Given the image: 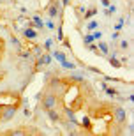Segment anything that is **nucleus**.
Masks as SVG:
<instances>
[{
  "label": "nucleus",
  "mask_w": 134,
  "mask_h": 136,
  "mask_svg": "<svg viewBox=\"0 0 134 136\" xmlns=\"http://www.w3.org/2000/svg\"><path fill=\"white\" fill-rule=\"evenodd\" d=\"M95 27H97V23H95V21H92V23H88V28H95Z\"/></svg>",
  "instance_id": "ddd939ff"
},
{
  "label": "nucleus",
  "mask_w": 134,
  "mask_h": 136,
  "mask_svg": "<svg viewBox=\"0 0 134 136\" xmlns=\"http://www.w3.org/2000/svg\"><path fill=\"white\" fill-rule=\"evenodd\" d=\"M101 4H102L104 7H108V5H109V0H101Z\"/></svg>",
  "instance_id": "4468645a"
},
{
  "label": "nucleus",
  "mask_w": 134,
  "mask_h": 136,
  "mask_svg": "<svg viewBox=\"0 0 134 136\" xmlns=\"http://www.w3.org/2000/svg\"><path fill=\"white\" fill-rule=\"evenodd\" d=\"M99 49L106 55V53H108V44H106V42H101V44H99Z\"/></svg>",
  "instance_id": "423d86ee"
},
{
  "label": "nucleus",
  "mask_w": 134,
  "mask_h": 136,
  "mask_svg": "<svg viewBox=\"0 0 134 136\" xmlns=\"http://www.w3.org/2000/svg\"><path fill=\"white\" fill-rule=\"evenodd\" d=\"M51 44H53V41H51V39H46V42H44V48L49 49V48H51Z\"/></svg>",
  "instance_id": "1a4fd4ad"
},
{
  "label": "nucleus",
  "mask_w": 134,
  "mask_h": 136,
  "mask_svg": "<svg viewBox=\"0 0 134 136\" xmlns=\"http://www.w3.org/2000/svg\"><path fill=\"white\" fill-rule=\"evenodd\" d=\"M116 120H118V122H124V120H125V111L122 110V108L116 110Z\"/></svg>",
  "instance_id": "20e7f679"
},
{
  "label": "nucleus",
  "mask_w": 134,
  "mask_h": 136,
  "mask_svg": "<svg viewBox=\"0 0 134 136\" xmlns=\"http://www.w3.org/2000/svg\"><path fill=\"white\" fill-rule=\"evenodd\" d=\"M25 37H28V39H35L37 37V32L34 28H27L25 30Z\"/></svg>",
  "instance_id": "7ed1b4c3"
},
{
  "label": "nucleus",
  "mask_w": 134,
  "mask_h": 136,
  "mask_svg": "<svg viewBox=\"0 0 134 136\" xmlns=\"http://www.w3.org/2000/svg\"><path fill=\"white\" fill-rule=\"evenodd\" d=\"M55 58H57L58 62H62V60H65V55L60 53V51H55Z\"/></svg>",
  "instance_id": "39448f33"
},
{
  "label": "nucleus",
  "mask_w": 134,
  "mask_h": 136,
  "mask_svg": "<svg viewBox=\"0 0 134 136\" xmlns=\"http://www.w3.org/2000/svg\"><path fill=\"white\" fill-rule=\"evenodd\" d=\"M92 41H94V35H85V42L86 44H92Z\"/></svg>",
  "instance_id": "9d476101"
},
{
  "label": "nucleus",
  "mask_w": 134,
  "mask_h": 136,
  "mask_svg": "<svg viewBox=\"0 0 134 136\" xmlns=\"http://www.w3.org/2000/svg\"><path fill=\"white\" fill-rule=\"evenodd\" d=\"M16 111H18V104H14V106H4V104H2L0 118H2V120H11L12 117L16 115Z\"/></svg>",
  "instance_id": "f257e3e1"
},
{
  "label": "nucleus",
  "mask_w": 134,
  "mask_h": 136,
  "mask_svg": "<svg viewBox=\"0 0 134 136\" xmlns=\"http://www.w3.org/2000/svg\"><path fill=\"white\" fill-rule=\"evenodd\" d=\"M34 21H35V25H37V28H42V21L39 19V16H34Z\"/></svg>",
  "instance_id": "6e6552de"
},
{
  "label": "nucleus",
  "mask_w": 134,
  "mask_h": 136,
  "mask_svg": "<svg viewBox=\"0 0 134 136\" xmlns=\"http://www.w3.org/2000/svg\"><path fill=\"white\" fill-rule=\"evenodd\" d=\"M57 14H58V11L51 5V7H49V16H51V18H57Z\"/></svg>",
  "instance_id": "0eeeda50"
},
{
  "label": "nucleus",
  "mask_w": 134,
  "mask_h": 136,
  "mask_svg": "<svg viewBox=\"0 0 134 136\" xmlns=\"http://www.w3.org/2000/svg\"><path fill=\"white\" fill-rule=\"evenodd\" d=\"M94 14H95V9L88 11V12H86V14H85V18H90V16H94Z\"/></svg>",
  "instance_id": "f8f14e48"
},
{
  "label": "nucleus",
  "mask_w": 134,
  "mask_h": 136,
  "mask_svg": "<svg viewBox=\"0 0 134 136\" xmlns=\"http://www.w3.org/2000/svg\"><path fill=\"white\" fill-rule=\"evenodd\" d=\"M64 4H69V0H64Z\"/></svg>",
  "instance_id": "dca6fc26"
},
{
  "label": "nucleus",
  "mask_w": 134,
  "mask_h": 136,
  "mask_svg": "<svg viewBox=\"0 0 134 136\" xmlns=\"http://www.w3.org/2000/svg\"><path fill=\"white\" fill-rule=\"evenodd\" d=\"M120 48H122V49H127V48H129V42H127V41H122V44H120Z\"/></svg>",
  "instance_id": "9b49d317"
},
{
  "label": "nucleus",
  "mask_w": 134,
  "mask_h": 136,
  "mask_svg": "<svg viewBox=\"0 0 134 136\" xmlns=\"http://www.w3.org/2000/svg\"><path fill=\"white\" fill-rule=\"evenodd\" d=\"M0 110H2V103H0Z\"/></svg>",
  "instance_id": "f3484780"
},
{
  "label": "nucleus",
  "mask_w": 134,
  "mask_h": 136,
  "mask_svg": "<svg viewBox=\"0 0 134 136\" xmlns=\"http://www.w3.org/2000/svg\"><path fill=\"white\" fill-rule=\"evenodd\" d=\"M46 25H48V28H53L55 25H53V21H46Z\"/></svg>",
  "instance_id": "2eb2a0df"
},
{
  "label": "nucleus",
  "mask_w": 134,
  "mask_h": 136,
  "mask_svg": "<svg viewBox=\"0 0 134 136\" xmlns=\"http://www.w3.org/2000/svg\"><path fill=\"white\" fill-rule=\"evenodd\" d=\"M42 106H44V110H55V106H57V96L53 92H48L46 96L42 97Z\"/></svg>",
  "instance_id": "f03ea898"
}]
</instances>
